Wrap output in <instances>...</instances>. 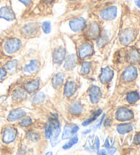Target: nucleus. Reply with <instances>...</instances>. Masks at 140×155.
Listing matches in <instances>:
<instances>
[{"label": "nucleus", "mask_w": 140, "mask_h": 155, "mask_svg": "<svg viewBox=\"0 0 140 155\" xmlns=\"http://www.w3.org/2000/svg\"><path fill=\"white\" fill-rule=\"evenodd\" d=\"M85 30V36L88 38L98 40L101 36V27L99 24L95 21L90 23L88 26L86 25Z\"/></svg>", "instance_id": "f257e3e1"}, {"label": "nucleus", "mask_w": 140, "mask_h": 155, "mask_svg": "<svg viewBox=\"0 0 140 155\" xmlns=\"http://www.w3.org/2000/svg\"><path fill=\"white\" fill-rule=\"evenodd\" d=\"M21 47V41L19 39L11 38L6 40L4 44V49L7 53L12 54L17 52Z\"/></svg>", "instance_id": "f03ea898"}, {"label": "nucleus", "mask_w": 140, "mask_h": 155, "mask_svg": "<svg viewBox=\"0 0 140 155\" xmlns=\"http://www.w3.org/2000/svg\"><path fill=\"white\" fill-rule=\"evenodd\" d=\"M86 25V21L82 17H77L69 21V27L72 31L79 32L84 30Z\"/></svg>", "instance_id": "7ed1b4c3"}, {"label": "nucleus", "mask_w": 140, "mask_h": 155, "mask_svg": "<svg viewBox=\"0 0 140 155\" xmlns=\"http://www.w3.org/2000/svg\"><path fill=\"white\" fill-rule=\"evenodd\" d=\"M118 9L115 6H109L102 10L100 12L101 18L105 21H112L117 16Z\"/></svg>", "instance_id": "20e7f679"}, {"label": "nucleus", "mask_w": 140, "mask_h": 155, "mask_svg": "<svg viewBox=\"0 0 140 155\" xmlns=\"http://www.w3.org/2000/svg\"><path fill=\"white\" fill-rule=\"evenodd\" d=\"M133 112L130 109L125 107L119 108L116 111L115 117L119 121H128L133 118Z\"/></svg>", "instance_id": "39448f33"}, {"label": "nucleus", "mask_w": 140, "mask_h": 155, "mask_svg": "<svg viewBox=\"0 0 140 155\" xmlns=\"http://www.w3.org/2000/svg\"><path fill=\"white\" fill-rule=\"evenodd\" d=\"M79 56L81 60H85L92 55L93 47L92 45L89 42H85L82 44L79 48Z\"/></svg>", "instance_id": "423d86ee"}, {"label": "nucleus", "mask_w": 140, "mask_h": 155, "mask_svg": "<svg viewBox=\"0 0 140 155\" xmlns=\"http://www.w3.org/2000/svg\"><path fill=\"white\" fill-rule=\"evenodd\" d=\"M38 31V25L36 23L26 24L22 29V33L26 37H33Z\"/></svg>", "instance_id": "0eeeda50"}, {"label": "nucleus", "mask_w": 140, "mask_h": 155, "mask_svg": "<svg viewBox=\"0 0 140 155\" xmlns=\"http://www.w3.org/2000/svg\"><path fill=\"white\" fill-rule=\"evenodd\" d=\"M135 38V33L131 29H126L120 34V40L123 45H128Z\"/></svg>", "instance_id": "6e6552de"}, {"label": "nucleus", "mask_w": 140, "mask_h": 155, "mask_svg": "<svg viewBox=\"0 0 140 155\" xmlns=\"http://www.w3.org/2000/svg\"><path fill=\"white\" fill-rule=\"evenodd\" d=\"M17 136V130L13 127H8L4 130L3 141L5 143H11L14 141Z\"/></svg>", "instance_id": "1a4fd4ad"}, {"label": "nucleus", "mask_w": 140, "mask_h": 155, "mask_svg": "<svg viewBox=\"0 0 140 155\" xmlns=\"http://www.w3.org/2000/svg\"><path fill=\"white\" fill-rule=\"evenodd\" d=\"M0 18L11 21L15 19V15L13 10L9 6H4L0 8Z\"/></svg>", "instance_id": "9d476101"}, {"label": "nucleus", "mask_w": 140, "mask_h": 155, "mask_svg": "<svg viewBox=\"0 0 140 155\" xmlns=\"http://www.w3.org/2000/svg\"><path fill=\"white\" fill-rule=\"evenodd\" d=\"M137 71L135 66H129L122 74V79L125 81H131L137 77Z\"/></svg>", "instance_id": "9b49d317"}, {"label": "nucleus", "mask_w": 140, "mask_h": 155, "mask_svg": "<svg viewBox=\"0 0 140 155\" xmlns=\"http://www.w3.org/2000/svg\"><path fill=\"white\" fill-rule=\"evenodd\" d=\"M66 56V50L64 47H60L55 49L53 52V60L55 64L62 63Z\"/></svg>", "instance_id": "f8f14e48"}, {"label": "nucleus", "mask_w": 140, "mask_h": 155, "mask_svg": "<svg viewBox=\"0 0 140 155\" xmlns=\"http://www.w3.org/2000/svg\"><path fill=\"white\" fill-rule=\"evenodd\" d=\"M90 98L92 103L94 104L97 103L101 98V92L100 88L96 86V85L92 86L90 90Z\"/></svg>", "instance_id": "ddd939ff"}, {"label": "nucleus", "mask_w": 140, "mask_h": 155, "mask_svg": "<svg viewBox=\"0 0 140 155\" xmlns=\"http://www.w3.org/2000/svg\"><path fill=\"white\" fill-rule=\"evenodd\" d=\"M114 77V71L109 67H106L102 70L100 75V79L102 83L106 84L112 79Z\"/></svg>", "instance_id": "4468645a"}, {"label": "nucleus", "mask_w": 140, "mask_h": 155, "mask_svg": "<svg viewBox=\"0 0 140 155\" xmlns=\"http://www.w3.org/2000/svg\"><path fill=\"white\" fill-rule=\"evenodd\" d=\"M40 64L37 60H33L24 67V72L27 73H34L39 69Z\"/></svg>", "instance_id": "2eb2a0df"}, {"label": "nucleus", "mask_w": 140, "mask_h": 155, "mask_svg": "<svg viewBox=\"0 0 140 155\" xmlns=\"http://www.w3.org/2000/svg\"><path fill=\"white\" fill-rule=\"evenodd\" d=\"M25 111L22 110V109H15V110H13L10 112L8 115V119L9 121L13 122L22 118L23 117L25 116Z\"/></svg>", "instance_id": "dca6fc26"}, {"label": "nucleus", "mask_w": 140, "mask_h": 155, "mask_svg": "<svg viewBox=\"0 0 140 155\" xmlns=\"http://www.w3.org/2000/svg\"><path fill=\"white\" fill-rule=\"evenodd\" d=\"M76 90V84L72 81H68L66 83L64 87V95L66 97H71L74 94Z\"/></svg>", "instance_id": "f3484780"}, {"label": "nucleus", "mask_w": 140, "mask_h": 155, "mask_svg": "<svg viewBox=\"0 0 140 155\" xmlns=\"http://www.w3.org/2000/svg\"><path fill=\"white\" fill-rule=\"evenodd\" d=\"M77 64V57L75 54L70 55L64 62V67L67 71L71 70Z\"/></svg>", "instance_id": "a211bd4d"}, {"label": "nucleus", "mask_w": 140, "mask_h": 155, "mask_svg": "<svg viewBox=\"0 0 140 155\" xmlns=\"http://www.w3.org/2000/svg\"><path fill=\"white\" fill-rule=\"evenodd\" d=\"M39 81H38V80H33V81L26 83L25 84V89L29 93L34 92L39 87Z\"/></svg>", "instance_id": "6ab92c4d"}, {"label": "nucleus", "mask_w": 140, "mask_h": 155, "mask_svg": "<svg viewBox=\"0 0 140 155\" xmlns=\"http://www.w3.org/2000/svg\"><path fill=\"white\" fill-rule=\"evenodd\" d=\"M64 79V74L62 73L56 74L52 79L53 86L55 88H58L63 84Z\"/></svg>", "instance_id": "aec40b11"}, {"label": "nucleus", "mask_w": 140, "mask_h": 155, "mask_svg": "<svg viewBox=\"0 0 140 155\" xmlns=\"http://www.w3.org/2000/svg\"><path fill=\"white\" fill-rule=\"evenodd\" d=\"M82 107L81 106L80 104L78 102L72 103L69 107L70 113L74 115L80 114L82 112Z\"/></svg>", "instance_id": "412c9836"}, {"label": "nucleus", "mask_w": 140, "mask_h": 155, "mask_svg": "<svg viewBox=\"0 0 140 155\" xmlns=\"http://www.w3.org/2000/svg\"><path fill=\"white\" fill-rule=\"evenodd\" d=\"M133 130V127L131 124H122L118 125L117 127L118 132L121 135H124L125 133H129Z\"/></svg>", "instance_id": "4be33fe9"}, {"label": "nucleus", "mask_w": 140, "mask_h": 155, "mask_svg": "<svg viewBox=\"0 0 140 155\" xmlns=\"http://www.w3.org/2000/svg\"><path fill=\"white\" fill-rule=\"evenodd\" d=\"M27 97L26 93L25 92V91L23 90L21 88H17L15 90V92H13V98L15 100H18V101H22L23 99H25Z\"/></svg>", "instance_id": "5701e85b"}, {"label": "nucleus", "mask_w": 140, "mask_h": 155, "mask_svg": "<svg viewBox=\"0 0 140 155\" xmlns=\"http://www.w3.org/2000/svg\"><path fill=\"white\" fill-rule=\"evenodd\" d=\"M72 128H73V127L71 126V125H66L64 127L62 134V140H67V139H69L74 135L73 133H72Z\"/></svg>", "instance_id": "b1692460"}, {"label": "nucleus", "mask_w": 140, "mask_h": 155, "mask_svg": "<svg viewBox=\"0 0 140 155\" xmlns=\"http://www.w3.org/2000/svg\"><path fill=\"white\" fill-rule=\"evenodd\" d=\"M101 113H102V110H101V109H99V110H97V111L94 112L90 118H88L87 120H85V122H83L82 123L83 126H88V125L90 124V123L95 121V120L99 116H100Z\"/></svg>", "instance_id": "393cba45"}, {"label": "nucleus", "mask_w": 140, "mask_h": 155, "mask_svg": "<svg viewBox=\"0 0 140 155\" xmlns=\"http://www.w3.org/2000/svg\"><path fill=\"white\" fill-rule=\"evenodd\" d=\"M128 59L131 62H135L140 60V53L135 49H132L128 53Z\"/></svg>", "instance_id": "a878e982"}, {"label": "nucleus", "mask_w": 140, "mask_h": 155, "mask_svg": "<svg viewBox=\"0 0 140 155\" xmlns=\"http://www.w3.org/2000/svg\"><path fill=\"white\" fill-rule=\"evenodd\" d=\"M140 98L139 94L136 92H132L128 93L126 97V101H128L129 103H136Z\"/></svg>", "instance_id": "bb28decb"}, {"label": "nucleus", "mask_w": 140, "mask_h": 155, "mask_svg": "<svg viewBox=\"0 0 140 155\" xmlns=\"http://www.w3.org/2000/svg\"><path fill=\"white\" fill-rule=\"evenodd\" d=\"M45 98V96L44 94V93L38 92L34 96L33 98H32V102H33L34 104L38 105V104L42 103L43 101H44Z\"/></svg>", "instance_id": "cd10ccee"}, {"label": "nucleus", "mask_w": 140, "mask_h": 155, "mask_svg": "<svg viewBox=\"0 0 140 155\" xmlns=\"http://www.w3.org/2000/svg\"><path fill=\"white\" fill-rule=\"evenodd\" d=\"M78 137L77 135L74 136V137H72V138H71V140H70V141H68V143H66L65 145L63 146V149L64 150H67V149H69L72 148V146H73L74 145H75V144H77V142H78Z\"/></svg>", "instance_id": "c85d7f7f"}, {"label": "nucleus", "mask_w": 140, "mask_h": 155, "mask_svg": "<svg viewBox=\"0 0 140 155\" xmlns=\"http://www.w3.org/2000/svg\"><path fill=\"white\" fill-rule=\"evenodd\" d=\"M42 29L43 32L46 34H48L52 31V25L49 21H44L42 24Z\"/></svg>", "instance_id": "c756f323"}, {"label": "nucleus", "mask_w": 140, "mask_h": 155, "mask_svg": "<svg viewBox=\"0 0 140 155\" xmlns=\"http://www.w3.org/2000/svg\"><path fill=\"white\" fill-rule=\"evenodd\" d=\"M90 71V64L89 62H84L81 68V73L83 75H85L89 73V72Z\"/></svg>", "instance_id": "7c9ffc66"}, {"label": "nucleus", "mask_w": 140, "mask_h": 155, "mask_svg": "<svg viewBox=\"0 0 140 155\" xmlns=\"http://www.w3.org/2000/svg\"><path fill=\"white\" fill-rule=\"evenodd\" d=\"M17 66V60H13L10 61L9 62H8L6 65V70L9 71H13L15 70L16 67Z\"/></svg>", "instance_id": "2f4dec72"}, {"label": "nucleus", "mask_w": 140, "mask_h": 155, "mask_svg": "<svg viewBox=\"0 0 140 155\" xmlns=\"http://www.w3.org/2000/svg\"><path fill=\"white\" fill-rule=\"evenodd\" d=\"M45 136L47 139H50L52 137V124L49 122H48V124L46 125L45 127Z\"/></svg>", "instance_id": "473e14b6"}, {"label": "nucleus", "mask_w": 140, "mask_h": 155, "mask_svg": "<svg viewBox=\"0 0 140 155\" xmlns=\"http://www.w3.org/2000/svg\"><path fill=\"white\" fill-rule=\"evenodd\" d=\"M32 124V120L29 117H25V118L22 119L19 123L21 126L25 127L30 126Z\"/></svg>", "instance_id": "72a5a7b5"}, {"label": "nucleus", "mask_w": 140, "mask_h": 155, "mask_svg": "<svg viewBox=\"0 0 140 155\" xmlns=\"http://www.w3.org/2000/svg\"><path fill=\"white\" fill-rule=\"evenodd\" d=\"M28 138L30 141H37L38 140L39 135H38L37 133H36L31 132V133H29L28 134Z\"/></svg>", "instance_id": "f704fd0d"}, {"label": "nucleus", "mask_w": 140, "mask_h": 155, "mask_svg": "<svg viewBox=\"0 0 140 155\" xmlns=\"http://www.w3.org/2000/svg\"><path fill=\"white\" fill-rule=\"evenodd\" d=\"M99 147H100V141H99V139L98 137H96V141L95 145L93 146V150L95 151H98Z\"/></svg>", "instance_id": "c9c22d12"}, {"label": "nucleus", "mask_w": 140, "mask_h": 155, "mask_svg": "<svg viewBox=\"0 0 140 155\" xmlns=\"http://www.w3.org/2000/svg\"><path fill=\"white\" fill-rule=\"evenodd\" d=\"M104 116H103V117H102V118H101L100 120H99L98 123H96V124H95V125H94V126L92 127V129H93V130H97L98 128L101 127V124H102V122H103V121Z\"/></svg>", "instance_id": "e433bc0d"}, {"label": "nucleus", "mask_w": 140, "mask_h": 155, "mask_svg": "<svg viewBox=\"0 0 140 155\" xmlns=\"http://www.w3.org/2000/svg\"><path fill=\"white\" fill-rule=\"evenodd\" d=\"M7 73L4 68H0V79H2L6 76Z\"/></svg>", "instance_id": "4c0bfd02"}, {"label": "nucleus", "mask_w": 140, "mask_h": 155, "mask_svg": "<svg viewBox=\"0 0 140 155\" xmlns=\"http://www.w3.org/2000/svg\"><path fill=\"white\" fill-rule=\"evenodd\" d=\"M18 1H19L21 3H22L23 5H25V6H28L32 2V0H18Z\"/></svg>", "instance_id": "58836bf2"}, {"label": "nucleus", "mask_w": 140, "mask_h": 155, "mask_svg": "<svg viewBox=\"0 0 140 155\" xmlns=\"http://www.w3.org/2000/svg\"><path fill=\"white\" fill-rule=\"evenodd\" d=\"M107 151H108V153L110 154H114L115 152H116V148H114V147H110V148H107Z\"/></svg>", "instance_id": "ea45409f"}, {"label": "nucleus", "mask_w": 140, "mask_h": 155, "mask_svg": "<svg viewBox=\"0 0 140 155\" xmlns=\"http://www.w3.org/2000/svg\"><path fill=\"white\" fill-rule=\"evenodd\" d=\"M42 1L43 3L45 4H53L55 0H42Z\"/></svg>", "instance_id": "a19ab883"}, {"label": "nucleus", "mask_w": 140, "mask_h": 155, "mask_svg": "<svg viewBox=\"0 0 140 155\" xmlns=\"http://www.w3.org/2000/svg\"><path fill=\"white\" fill-rule=\"evenodd\" d=\"M101 152H98V154H106L107 153L105 152V151L104 150H101V151H100Z\"/></svg>", "instance_id": "79ce46f5"}, {"label": "nucleus", "mask_w": 140, "mask_h": 155, "mask_svg": "<svg viewBox=\"0 0 140 155\" xmlns=\"http://www.w3.org/2000/svg\"><path fill=\"white\" fill-rule=\"evenodd\" d=\"M135 4L137 5V6H138L140 8V2H139V0H137V1H135Z\"/></svg>", "instance_id": "37998d69"}, {"label": "nucleus", "mask_w": 140, "mask_h": 155, "mask_svg": "<svg viewBox=\"0 0 140 155\" xmlns=\"http://www.w3.org/2000/svg\"><path fill=\"white\" fill-rule=\"evenodd\" d=\"M67 1H71V2H73V1H76V0H67Z\"/></svg>", "instance_id": "c03bdc74"}, {"label": "nucleus", "mask_w": 140, "mask_h": 155, "mask_svg": "<svg viewBox=\"0 0 140 155\" xmlns=\"http://www.w3.org/2000/svg\"><path fill=\"white\" fill-rule=\"evenodd\" d=\"M139 2H140V0H139Z\"/></svg>", "instance_id": "a18cd8bd"}]
</instances>
